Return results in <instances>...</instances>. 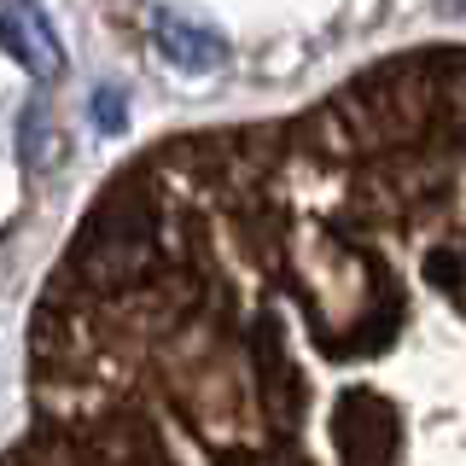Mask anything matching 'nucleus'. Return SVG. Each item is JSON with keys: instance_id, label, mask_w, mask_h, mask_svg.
I'll list each match as a JSON object with an SVG mask.
<instances>
[{"instance_id": "1", "label": "nucleus", "mask_w": 466, "mask_h": 466, "mask_svg": "<svg viewBox=\"0 0 466 466\" xmlns=\"http://www.w3.org/2000/svg\"><path fill=\"white\" fill-rule=\"evenodd\" d=\"M0 466H466V47L116 169Z\"/></svg>"}, {"instance_id": "2", "label": "nucleus", "mask_w": 466, "mask_h": 466, "mask_svg": "<svg viewBox=\"0 0 466 466\" xmlns=\"http://www.w3.org/2000/svg\"><path fill=\"white\" fill-rule=\"evenodd\" d=\"M157 47H164L169 65H181V70H216L228 58V41L216 35V29H204L193 18H175V12H157Z\"/></svg>"}, {"instance_id": "3", "label": "nucleus", "mask_w": 466, "mask_h": 466, "mask_svg": "<svg viewBox=\"0 0 466 466\" xmlns=\"http://www.w3.org/2000/svg\"><path fill=\"white\" fill-rule=\"evenodd\" d=\"M0 29H6V47L24 58L35 76H53L58 70V47H53V35H47V24H35V12H24V6H6V18H0Z\"/></svg>"}]
</instances>
